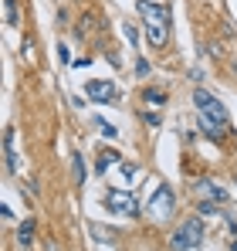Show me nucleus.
I'll list each match as a JSON object with an SVG mask.
<instances>
[{
  "instance_id": "f257e3e1",
  "label": "nucleus",
  "mask_w": 237,
  "mask_h": 251,
  "mask_svg": "<svg viewBox=\"0 0 237 251\" xmlns=\"http://www.w3.org/2000/svg\"><path fill=\"white\" fill-rule=\"evenodd\" d=\"M193 105H197V116H200V129L207 132V136H227V129H231V119H227V109H224V102L220 99H213L207 88H197L193 92Z\"/></svg>"
},
{
  "instance_id": "f03ea898",
  "label": "nucleus",
  "mask_w": 237,
  "mask_h": 251,
  "mask_svg": "<svg viewBox=\"0 0 237 251\" xmlns=\"http://www.w3.org/2000/svg\"><path fill=\"white\" fill-rule=\"evenodd\" d=\"M139 14L149 24V41L156 44V48L166 44V38H169V7L156 3V0H139Z\"/></svg>"
},
{
  "instance_id": "7ed1b4c3",
  "label": "nucleus",
  "mask_w": 237,
  "mask_h": 251,
  "mask_svg": "<svg viewBox=\"0 0 237 251\" xmlns=\"http://www.w3.org/2000/svg\"><path fill=\"white\" fill-rule=\"evenodd\" d=\"M200 241H203V221L200 217H190L187 224L176 227V234L169 238V248L173 251H197Z\"/></svg>"
},
{
  "instance_id": "20e7f679",
  "label": "nucleus",
  "mask_w": 237,
  "mask_h": 251,
  "mask_svg": "<svg viewBox=\"0 0 237 251\" xmlns=\"http://www.w3.org/2000/svg\"><path fill=\"white\" fill-rule=\"evenodd\" d=\"M105 210L122 214V217H136L139 214V201H136L132 190H109L105 194Z\"/></svg>"
},
{
  "instance_id": "39448f33",
  "label": "nucleus",
  "mask_w": 237,
  "mask_h": 251,
  "mask_svg": "<svg viewBox=\"0 0 237 251\" xmlns=\"http://www.w3.org/2000/svg\"><path fill=\"white\" fill-rule=\"evenodd\" d=\"M173 207H176V197H173V190H169L166 183H159L156 190H153V197H149V217H156V221H166V217H173Z\"/></svg>"
},
{
  "instance_id": "423d86ee",
  "label": "nucleus",
  "mask_w": 237,
  "mask_h": 251,
  "mask_svg": "<svg viewBox=\"0 0 237 251\" xmlns=\"http://www.w3.org/2000/svg\"><path fill=\"white\" fill-rule=\"evenodd\" d=\"M85 88H88V95H92L95 102H116L118 99V92H116L112 82H88Z\"/></svg>"
},
{
  "instance_id": "0eeeda50",
  "label": "nucleus",
  "mask_w": 237,
  "mask_h": 251,
  "mask_svg": "<svg viewBox=\"0 0 237 251\" xmlns=\"http://www.w3.org/2000/svg\"><path fill=\"white\" fill-rule=\"evenodd\" d=\"M197 187L207 194V197H213L217 204H227V201H231V194H227V190H220V187H217V183H210V180H200Z\"/></svg>"
},
{
  "instance_id": "6e6552de",
  "label": "nucleus",
  "mask_w": 237,
  "mask_h": 251,
  "mask_svg": "<svg viewBox=\"0 0 237 251\" xmlns=\"http://www.w3.org/2000/svg\"><path fill=\"white\" fill-rule=\"evenodd\" d=\"M3 150H7V170L17 173V170H21V160H17V153H14V132L3 136Z\"/></svg>"
},
{
  "instance_id": "1a4fd4ad",
  "label": "nucleus",
  "mask_w": 237,
  "mask_h": 251,
  "mask_svg": "<svg viewBox=\"0 0 237 251\" xmlns=\"http://www.w3.org/2000/svg\"><path fill=\"white\" fill-rule=\"evenodd\" d=\"M17 241H21L24 248H27L31 241H34V217H24V224L17 227Z\"/></svg>"
},
{
  "instance_id": "9d476101",
  "label": "nucleus",
  "mask_w": 237,
  "mask_h": 251,
  "mask_svg": "<svg viewBox=\"0 0 237 251\" xmlns=\"http://www.w3.org/2000/svg\"><path fill=\"white\" fill-rule=\"evenodd\" d=\"M112 163H118V153L116 150H102V153H98V163H95V173L105 176V170L112 167Z\"/></svg>"
},
{
  "instance_id": "9b49d317",
  "label": "nucleus",
  "mask_w": 237,
  "mask_h": 251,
  "mask_svg": "<svg viewBox=\"0 0 237 251\" xmlns=\"http://www.w3.org/2000/svg\"><path fill=\"white\" fill-rule=\"evenodd\" d=\"M95 126H98V129H102V132H105V139H116L118 136V129L112 123H105V119H102V116H98V119H95Z\"/></svg>"
},
{
  "instance_id": "f8f14e48",
  "label": "nucleus",
  "mask_w": 237,
  "mask_h": 251,
  "mask_svg": "<svg viewBox=\"0 0 237 251\" xmlns=\"http://www.w3.org/2000/svg\"><path fill=\"white\" fill-rule=\"evenodd\" d=\"M146 102H149V105H163V102H166V95H163L159 88H146Z\"/></svg>"
},
{
  "instance_id": "ddd939ff",
  "label": "nucleus",
  "mask_w": 237,
  "mask_h": 251,
  "mask_svg": "<svg viewBox=\"0 0 237 251\" xmlns=\"http://www.w3.org/2000/svg\"><path fill=\"white\" fill-rule=\"evenodd\" d=\"M3 7H7V24H17V3L14 0H3Z\"/></svg>"
},
{
  "instance_id": "4468645a",
  "label": "nucleus",
  "mask_w": 237,
  "mask_h": 251,
  "mask_svg": "<svg viewBox=\"0 0 237 251\" xmlns=\"http://www.w3.org/2000/svg\"><path fill=\"white\" fill-rule=\"evenodd\" d=\"M75 180H78V183L85 180V160H81L78 153H75Z\"/></svg>"
},
{
  "instance_id": "2eb2a0df",
  "label": "nucleus",
  "mask_w": 237,
  "mask_h": 251,
  "mask_svg": "<svg viewBox=\"0 0 237 251\" xmlns=\"http://www.w3.org/2000/svg\"><path fill=\"white\" fill-rule=\"evenodd\" d=\"M122 176H125V180H136V173H139V170H136V163H122Z\"/></svg>"
},
{
  "instance_id": "dca6fc26",
  "label": "nucleus",
  "mask_w": 237,
  "mask_h": 251,
  "mask_svg": "<svg viewBox=\"0 0 237 251\" xmlns=\"http://www.w3.org/2000/svg\"><path fill=\"white\" fill-rule=\"evenodd\" d=\"M122 34H125V41H129V44H136V38H139V34H136V27H132V24H125V27H122Z\"/></svg>"
},
{
  "instance_id": "f3484780",
  "label": "nucleus",
  "mask_w": 237,
  "mask_h": 251,
  "mask_svg": "<svg viewBox=\"0 0 237 251\" xmlns=\"http://www.w3.org/2000/svg\"><path fill=\"white\" fill-rule=\"evenodd\" d=\"M200 214H213V217H217V214H220L217 201H213V204H200Z\"/></svg>"
},
{
  "instance_id": "a211bd4d",
  "label": "nucleus",
  "mask_w": 237,
  "mask_h": 251,
  "mask_svg": "<svg viewBox=\"0 0 237 251\" xmlns=\"http://www.w3.org/2000/svg\"><path fill=\"white\" fill-rule=\"evenodd\" d=\"M142 119H146L149 126H159V116H156V112H142Z\"/></svg>"
},
{
  "instance_id": "6ab92c4d",
  "label": "nucleus",
  "mask_w": 237,
  "mask_h": 251,
  "mask_svg": "<svg viewBox=\"0 0 237 251\" xmlns=\"http://www.w3.org/2000/svg\"><path fill=\"white\" fill-rule=\"evenodd\" d=\"M58 54H61V61H65V65L71 61V54H68V48H65V44H58Z\"/></svg>"
},
{
  "instance_id": "aec40b11",
  "label": "nucleus",
  "mask_w": 237,
  "mask_h": 251,
  "mask_svg": "<svg viewBox=\"0 0 237 251\" xmlns=\"http://www.w3.org/2000/svg\"><path fill=\"white\" fill-rule=\"evenodd\" d=\"M231 251H237V238H234V241H231Z\"/></svg>"
}]
</instances>
